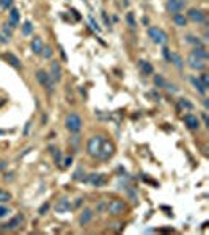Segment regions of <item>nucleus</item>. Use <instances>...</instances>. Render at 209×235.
Returning a JSON list of instances; mask_svg holds the SVG:
<instances>
[{
	"instance_id": "obj_1",
	"label": "nucleus",
	"mask_w": 209,
	"mask_h": 235,
	"mask_svg": "<svg viewBox=\"0 0 209 235\" xmlns=\"http://www.w3.org/2000/svg\"><path fill=\"white\" fill-rule=\"evenodd\" d=\"M102 141H104V138L101 135H94V137H91L88 140V143H86V152H88L90 157H94V158L99 157L101 148H102Z\"/></svg>"
},
{
	"instance_id": "obj_2",
	"label": "nucleus",
	"mask_w": 209,
	"mask_h": 235,
	"mask_svg": "<svg viewBox=\"0 0 209 235\" xmlns=\"http://www.w3.org/2000/svg\"><path fill=\"white\" fill-rule=\"evenodd\" d=\"M65 126H66V129H68L71 133L80 132V129H82V119H80V116L76 114V113H69V114L66 116Z\"/></svg>"
},
{
	"instance_id": "obj_3",
	"label": "nucleus",
	"mask_w": 209,
	"mask_h": 235,
	"mask_svg": "<svg viewBox=\"0 0 209 235\" xmlns=\"http://www.w3.org/2000/svg\"><path fill=\"white\" fill-rule=\"evenodd\" d=\"M148 36L151 38V41H153L154 44H159V46H164V44L168 41L167 33H165L164 30H160L159 27H149V28H148Z\"/></svg>"
},
{
	"instance_id": "obj_4",
	"label": "nucleus",
	"mask_w": 209,
	"mask_h": 235,
	"mask_svg": "<svg viewBox=\"0 0 209 235\" xmlns=\"http://www.w3.org/2000/svg\"><path fill=\"white\" fill-rule=\"evenodd\" d=\"M36 78H38V82L41 83L43 88H46L49 92H54V80H52L50 74H47L46 71H38Z\"/></svg>"
},
{
	"instance_id": "obj_5",
	"label": "nucleus",
	"mask_w": 209,
	"mask_h": 235,
	"mask_svg": "<svg viewBox=\"0 0 209 235\" xmlns=\"http://www.w3.org/2000/svg\"><path fill=\"white\" fill-rule=\"evenodd\" d=\"M124 210H126V204H124V201H121V199H113L110 204H107V212H109L110 215H113V216L121 215Z\"/></svg>"
},
{
	"instance_id": "obj_6",
	"label": "nucleus",
	"mask_w": 209,
	"mask_h": 235,
	"mask_svg": "<svg viewBox=\"0 0 209 235\" xmlns=\"http://www.w3.org/2000/svg\"><path fill=\"white\" fill-rule=\"evenodd\" d=\"M113 154H115V146H113V143H112V141H107V140H104V141H102V148H101V154H99L97 158H101V160H107V158H110Z\"/></svg>"
},
{
	"instance_id": "obj_7",
	"label": "nucleus",
	"mask_w": 209,
	"mask_h": 235,
	"mask_svg": "<svg viewBox=\"0 0 209 235\" xmlns=\"http://www.w3.org/2000/svg\"><path fill=\"white\" fill-rule=\"evenodd\" d=\"M184 124H185L190 130H198V129H200V119H198L195 114H192V113L184 114Z\"/></svg>"
},
{
	"instance_id": "obj_8",
	"label": "nucleus",
	"mask_w": 209,
	"mask_h": 235,
	"mask_svg": "<svg viewBox=\"0 0 209 235\" xmlns=\"http://www.w3.org/2000/svg\"><path fill=\"white\" fill-rule=\"evenodd\" d=\"M184 10V2L182 0H167V11L168 13H179Z\"/></svg>"
},
{
	"instance_id": "obj_9",
	"label": "nucleus",
	"mask_w": 209,
	"mask_h": 235,
	"mask_svg": "<svg viewBox=\"0 0 209 235\" xmlns=\"http://www.w3.org/2000/svg\"><path fill=\"white\" fill-rule=\"evenodd\" d=\"M187 63H189V66L192 68V69H196V71H203L204 68H206V63H204V60H201V58H196L195 55H189V58H187Z\"/></svg>"
},
{
	"instance_id": "obj_10",
	"label": "nucleus",
	"mask_w": 209,
	"mask_h": 235,
	"mask_svg": "<svg viewBox=\"0 0 209 235\" xmlns=\"http://www.w3.org/2000/svg\"><path fill=\"white\" fill-rule=\"evenodd\" d=\"M22 222H24V216L22 215H18V216H14L13 219H10L8 221V224H5V230H16V229H19L21 226H22Z\"/></svg>"
},
{
	"instance_id": "obj_11",
	"label": "nucleus",
	"mask_w": 209,
	"mask_h": 235,
	"mask_svg": "<svg viewBox=\"0 0 209 235\" xmlns=\"http://www.w3.org/2000/svg\"><path fill=\"white\" fill-rule=\"evenodd\" d=\"M30 47H32V52H33L35 55H41V52H43V49H44L43 39H41L39 36H35V38L32 39V44H30Z\"/></svg>"
},
{
	"instance_id": "obj_12",
	"label": "nucleus",
	"mask_w": 209,
	"mask_h": 235,
	"mask_svg": "<svg viewBox=\"0 0 209 235\" xmlns=\"http://www.w3.org/2000/svg\"><path fill=\"white\" fill-rule=\"evenodd\" d=\"M50 77L54 82H58L61 78V68L58 61H52L50 63Z\"/></svg>"
},
{
	"instance_id": "obj_13",
	"label": "nucleus",
	"mask_w": 209,
	"mask_h": 235,
	"mask_svg": "<svg viewBox=\"0 0 209 235\" xmlns=\"http://www.w3.org/2000/svg\"><path fill=\"white\" fill-rule=\"evenodd\" d=\"M187 16H189V19L193 21V22H203V21H204V13H203L201 10H196V8L189 10Z\"/></svg>"
},
{
	"instance_id": "obj_14",
	"label": "nucleus",
	"mask_w": 209,
	"mask_h": 235,
	"mask_svg": "<svg viewBox=\"0 0 209 235\" xmlns=\"http://www.w3.org/2000/svg\"><path fill=\"white\" fill-rule=\"evenodd\" d=\"M91 218H93V210H91V208H85V210L80 213V216H79V224H80V226H85V224H88V222L91 221Z\"/></svg>"
},
{
	"instance_id": "obj_15",
	"label": "nucleus",
	"mask_w": 209,
	"mask_h": 235,
	"mask_svg": "<svg viewBox=\"0 0 209 235\" xmlns=\"http://www.w3.org/2000/svg\"><path fill=\"white\" fill-rule=\"evenodd\" d=\"M71 208V202L68 199H60L55 205V212L57 213H66L68 210Z\"/></svg>"
},
{
	"instance_id": "obj_16",
	"label": "nucleus",
	"mask_w": 209,
	"mask_h": 235,
	"mask_svg": "<svg viewBox=\"0 0 209 235\" xmlns=\"http://www.w3.org/2000/svg\"><path fill=\"white\" fill-rule=\"evenodd\" d=\"M10 25H11V28L19 25V11H18V8H11V11H10Z\"/></svg>"
},
{
	"instance_id": "obj_17",
	"label": "nucleus",
	"mask_w": 209,
	"mask_h": 235,
	"mask_svg": "<svg viewBox=\"0 0 209 235\" xmlns=\"http://www.w3.org/2000/svg\"><path fill=\"white\" fill-rule=\"evenodd\" d=\"M190 83L193 85V88H195L200 94H203V96L206 94V91H207V89L203 86V83L200 82V78H196V77H190Z\"/></svg>"
},
{
	"instance_id": "obj_18",
	"label": "nucleus",
	"mask_w": 209,
	"mask_h": 235,
	"mask_svg": "<svg viewBox=\"0 0 209 235\" xmlns=\"http://www.w3.org/2000/svg\"><path fill=\"white\" fill-rule=\"evenodd\" d=\"M173 22H175L178 27H185V25H187V18H185L184 14L176 13V14H173Z\"/></svg>"
},
{
	"instance_id": "obj_19",
	"label": "nucleus",
	"mask_w": 209,
	"mask_h": 235,
	"mask_svg": "<svg viewBox=\"0 0 209 235\" xmlns=\"http://www.w3.org/2000/svg\"><path fill=\"white\" fill-rule=\"evenodd\" d=\"M192 55H195L196 58H201V60H207V52H206V49H203L201 46H198V47H195L193 50H192Z\"/></svg>"
},
{
	"instance_id": "obj_20",
	"label": "nucleus",
	"mask_w": 209,
	"mask_h": 235,
	"mask_svg": "<svg viewBox=\"0 0 209 235\" xmlns=\"http://www.w3.org/2000/svg\"><path fill=\"white\" fill-rule=\"evenodd\" d=\"M88 182H90L91 185H94V187H101V185L104 183V177H102L101 174H91V176L88 177Z\"/></svg>"
},
{
	"instance_id": "obj_21",
	"label": "nucleus",
	"mask_w": 209,
	"mask_h": 235,
	"mask_svg": "<svg viewBox=\"0 0 209 235\" xmlns=\"http://www.w3.org/2000/svg\"><path fill=\"white\" fill-rule=\"evenodd\" d=\"M138 66H140V69H142V72H143L145 75H149V74H153V66H151L148 61H145V60H140Z\"/></svg>"
},
{
	"instance_id": "obj_22",
	"label": "nucleus",
	"mask_w": 209,
	"mask_h": 235,
	"mask_svg": "<svg viewBox=\"0 0 209 235\" xmlns=\"http://www.w3.org/2000/svg\"><path fill=\"white\" fill-rule=\"evenodd\" d=\"M170 63H173L178 69H182V66H184V64H182V58H181L178 53H171V55H170Z\"/></svg>"
},
{
	"instance_id": "obj_23",
	"label": "nucleus",
	"mask_w": 209,
	"mask_h": 235,
	"mask_svg": "<svg viewBox=\"0 0 209 235\" xmlns=\"http://www.w3.org/2000/svg\"><path fill=\"white\" fill-rule=\"evenodd\" d=\"M5 58L14 66V68H21V61H19V58L16 57V55H13V53H7L5 55Z\"/></svg>"
},
{
	"instance_id": "obj_24",
	"label": "nucleus",
	"mask_w": 209,
	"mask_h": 235,
	"mask_svg": "<svg viewBox=\"0 0 209 235\" xmlns=\"http://www.w3.org/2000/svg\"><path fill=\"white\" fill-rule=\"evenodd\" d=\"M32 30H33L32 22H30V21H25V22H24V25H22V35L30 36V35H32Z\"/></svg>"
},
{
	"instance_id": "obj_25",
	"label": "nucleus",
	"mask_w": 209,
	"mask_h": 235,
	"mask_svg": "<svg viewBox=\"0 0 209 235\" xmlns=\"http://www.w3.org/2000/svg\"><path fill=\"white\" fill-rule=\"evenodd\" d=\"M126 21H128V25H129V27H132V28H135V27H137L135 16H134V13H132V11H129V13L126 14Z\"/></svg>"
},
{
	"instance_id": "obj_26",
	"label": "nucleus",
	"mask_w": 209,
	"mask_h": 235,
	"mask_svg": "<svg viewBox=\"0 0 209 235\" xmlns=\"http://www.w3.org/2000/svg\"><path fill=\"white\" fill-rule=\"evenodd\" d=\"M185 41H187V42H190V44H193L195 47L201 46V41H200L198 38H195L193 35H187V36H185Z\"/></svg>"
},
{
	"instance_id": "obj_27",
	"label": "nucleus",
	"mask_w": 209,
	"mask_h": 235,
	"mask_svg": "<svg viewBox=\"0 0 209 235\" xmlns=\"http://www.w3.org/2000/svg\"><path fill=\"white\" fill-rule=\"evenodd\" d=\"M8 201H11V194L0 188V202H8Z\"/></svg>"
},
{
	"instance_id": "obj_28",
	"label": "nucleus",
	"mask_w": 209,
	"mask_h": 235,
	"mask_svg": "<svg viewBox=\"0 0 209 235\" xmlns=\"http://www.w3.org/2000/svg\"><path fill=\"white\" fill-rule=\"evenodd\" d=\"M165 83H167V82H165L164 75H156V77H154V85H156V86L164 88V86H165Z\"/></svg>"
},
{
	"instance_id": "obj_29",
	"label": "nucleus",
	"mask_w": 209,
	"mask_h": 235,
	"mask_svg": "<svg viewBox=\"0 0 209 235\" xmlns=\"http://www.w3.org/2000/svg\"><path fill=\"white\" fill-rule=\"evenodd\" d=\"M200 82L203 83V86L207 89L209 88V77H207V74H201V77H200Z\"/></svg>"
},
{
	"instance_id": "obj_30",
	"label": "nucleus",
	"mask_w": 209,
	"mask_h": 235,
	"mask_svg": "<svg viewBox=\"0 0 209 235\" xmlns=\"http://www.w3.org/2000/svg\"><path fill=\"white\" fill-rule=\"evenodd\" d=\"M8 213H10V208H8V207L0 205V219L5 218V216H8Z\"/></svg>"
},
{
	"instance_id": "obj_31",
	"label": "nucleus",
	"mask_w": 209,
	"mask_h": 235,
	"mask_svg": "<svg viewBox=\"0 0 209 235\" xmlns=\"http://www.w3.org/2000/svg\"><path fill=\"white\" fill-rule=\"evenodd\" d=\"M11 5H13V0H0V7L5 10H8Z\"/></svg>"
},
{
	"instance_id": "obj_32",
	"label": "nucleus",
	"mask_w": 209,
	"mask_h": 235,
	"mask_svg": "<svg viewBox=\"0 0 209 235\" xmlns=\"http://www.w3.org/2000/svg\"><path fill=\"white\" fill-rule=\"evenodd\" d=\"M41 55H43L44 58H50V57H52V49H50V47H44L43 52H41Z\"/></svg>"
},
{
	"instance_id": "obj_33",
	"label": "nucleus",
	"mask_w": 209,
	"mask_h": 235,
	"mask_svg": "<svg viewBox=\"0 0 209 235\" xmlns=\"http://www.w3.org/2000/svg\"><path fill=\"white\" fill-rule=\"evenodd\" d=\"M179 107H182V108H192V103L187 102L185 99H181V100H179Z\"/></svg>"
},
{
	"instance_id": "obj_34",
	"label": "nucleus",
	"mask_w": 209,
	"mask_h": 235,
	"mask_svg": "<svg viewBox=\"0 0 209 235\" xmlns=\"http://www.w3.org/2000/svg\"><path fill=\"white\" fill-rule=\"evenodd\" d=\"M49 207H50V204H49V202L43 204V205H41V208H39V215H44V213L49 210Z\"/></svg>"
},
{
	"instance_id": "obj_35",
	"label": "nucleus",
	"mask_w": 209,
	"mask_h": 235,
	"mask_svg": "<svg viewBox=\"0 0 209 235\" xmlns=\"http://www.w3.org/2000/svg\"><path fill=\"white\" fill-rule=\"evenodd\" d=\"M162 53H164V58H165L167 61H170V55H171V52H170V49H167V47H165V49L162 50Z\"/></svg>"
},
{
	"instance_id": "obj_36",
	"label": "nucleus",
	"mask_w": 209,
	"mask_h": 235,
	"mask_svg": "<svg viewBox=\"0 0 209 235\" xmlns=\"http://www.w3.org/2000/svg\"><path fill=\"white\" fill-rule=\"evenodd\" d=\"M106 207H107V204H106V202H99V205L96 207V210H97V212H102Z\"/></svg>"
},
{
	"instance_id": "obj_37",
	"label": "nucleus",
	"mask_w": 209,
	"mask_h": 235,
	"mask_svg": "<svg viewBox=\"0 0 209 235\" xmlns=\"http://www.w3.org/2000/svg\"><path fill=\"white\" fill-rule=\"evenodd\" d=\"M54 155H55V163L58 165V163H60V158H61V152H60V151H57Z\"/></svg>"
},
{
	"instance_id": "obj_38",
	"label": "nucleus",
	"mask_w": 209,
	"mask_h": 235,
	"mask_svg": "<svg viewBox=\"0 0 209 235\" xmlns=\"http://www.w3.org/2000/svg\"><path fill=\"white\" fill-rule=\"evenodd\" d=\"M102 18H104V22H106L107 25H110V21H109V18H107V14H106V13H104V11H102Z\"/></svg>"
},
{
	"instance_id": "obj_39",
	"label": "nucleus",
	"mask_w": 209,
	"mask_h": 235,
	"mask_svg": "<svg viewBox=\"0 0 209 235\" xmlns=\"http://www.w3.org/2000/svg\"><path fill=\"white\" fill-rule=\"evenodd\" d=\"M72 163V157H66V160H65V166H69Z\"/></svg>"
},
{
	"instance_id": "obj_40",
	"label": "nucleus",
	"mask_w": 209,
	"mask_h": 235,
	"mask_svg": "<svg viewBox=\"0 0 209 235\" xmlns=\"http://www.w3.org/2000/svg\"><path fill=\"white\" fill-rule=\"evenodd\" d=\"M90 22H91V25H93V28H96V30H99V27H97V24L94 22V19H93V18H90Z\"/></svg>"
},
{
	"instance_id": "obj_41",
	"label": "nucleus",
	"mask_w": 209,
	"mask_h": 235,
	"mask_svg": "<svg viewBox=\"0 0 209 235\" xmlns=\"http://www.w3.org/2000/svg\"><path fill=\"white\" fill-rule=\"evenodd\" d=\"M30 126H32V122H27V126H25V132H24L25 135L29 133V130H30Z\"/></svg>"
},
{
	"instance_id": "obj_42",
	"label": "nucleus",
	"mask_w": 209,
	"mask_h": 235,
	"mask_svg": "<svg viewBox=\"0 0 209 235\" xmlns=\"http://www.w3.org/2000/svg\"><path fill=\"white\" fill-rule=\"evenodd\" d=\"M3 32H5L8 36H11V30H8V27H5V28H3Z\"/></svg>"
},
{
	"instance_id": "obj_43",
	"label": "nucleus",
	"mask_w": 209,
	"mask_h": 235,
	"mask_svg": "<svg viewBox=\"0 0 209 235\" xmlns=\"http://www.w3.org/2000/svg\"><path fill=\"white\" fill-rule=\"evenodd\" d=\"M143 24L148 25V24H149V19H148V18H143Z\"/></svg>"
},
{
	"instance_id": "obj_44",
	"label": "nucleus",
	"mask_w": 209,
	"mask_h": 235,
	"mask_svg": "<svg viewBox=\"0 0 209 235\" xmlns=\"http://www.w3.org/2000/svg\"><path fill=\"white\" fill-rule=\"evenodd\" d=\"M3 168H5V163H3V162H0V169H3Z\"/></svg>"
},
{
	"instance_id": "obj_45",
	"label": "nucleus",
	"mask_w": 209,
	"mask_h": 235,
	"mask_svg": "<svg viewBox=\"0 0 209 235\" xmlns=\"http://www.w3.org/2000/svg\"><path fill=\"white\" fill-rule=\"evenodd\" d=\"M3 103H5V100H0V107H2Z\"/></svg>"
}]
</instances>
